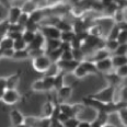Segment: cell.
<instances>
[{"instance_id":"obj_1","label":"cell","mask_w":127,"mask_h":127,"mask_svg":"<svg viewBox=\"0 0 127 127\" xmlns=\"http://www.w3.org/2000/svg\"><path fill=\"white\" fill-rule=\"evenodd\" d=\"M84 105H88V106L96 110V112H102V113H106L110 115L111 113L117 112L120 108L126 106V102H111V103H103L96 100H93L91 97L87 96L82 100Z\"/></svg>"},{"instance_id":"obj_2","label":"cell","mask_w":127,"mask_h":127,"mask_svg":"<svg viewBox=\"0 0 127 127\" xmlns=\"http://www.w3.org/2000/svg\"><path fill=\"white\" fill-rule=\"evenodd\" d=\"M115 91H116L115 87L108 84L105 88L100 90L99 92L89 95V97H91V99H93V100H96V101L103 102V103H111V102H114Z\"/></svg>"},{"instance_id":"obj_3","label":"cell","mask_w":127,"mask_h":127,"mask_svg":"<svg viewBox=\"0 0 127 127\" xmlns=\"http://www.w3.org/2000/svg\"><path fill=\"white\" fill-rule=\"evenodd\" d=\"M51 64L52 62L49 60V58L46 55H43V56H39L37 58L32 59V66H33L34 70H36L37 72H42V73H44L46 71V69L49 67Z\"/></svg>"},{"instance_id":"obj_4","label":"cell","mask_w":127,"mask_h":127,"mask_svg":"<svg viewBox=\"0 0 127 127\" xmlns=\"http://www.w3.org/2000/svg\"><path fill=\"white\" fill-rule=\"evenodd\" d=\"M38 32H41L45 38L59 39L60 37V31L55 25H41Z\"/></svg>"},{"instance_id":"obj_5","label":"cell","mask_w":127,"mask_h":127,"mask_svg":"<svg viewBox=\"0 0 127 127\" xmlns=\"http://www.w3.org/2000/svg\"><path fill=\"white\" fill-rule=\"evenodd\" d=\"M20 93L17 89H7L3 93V96L1 99V102H3L7 105L17 104L20 100Z\"/></svg>"},{"instance_id":"obj_6","label":"cell","mask_w":127,"mask_h":127,"mask_svg":"<svg viewBox=\"0 0 127 127\" xmlns=\"http://www.w3.org/2000/svg\"><path fill=\"white\" fill-rule=\"evenodd\" d=\"M72 90H73V87H71V86H63L59 90L56 91V93H57V100L56 101L58 103L66 102L71 96Z\"/></svg>"},{"instance_id":"obj_7","label":"cell","mask_w":127,"mask_h":127,"mask_svg":"<svg viewBox=\"0 0 127 127\" xmlns=\"http://www.w3.org/2000/svg\"><path fill=\"white\" fill-rule=\"evenodd\" d=\"M58 68H59L60 71H64V72H72L73 70L76 69V67L79 65L78 62L76 60H58L56 63Z\"/></svg>"},{"instance_id":"obj_8","label":"cell","mask_w":127,"mask_h":127,"mask_svg":"<svg viewBox=\"0 0 127 127\" xmlns=\"http://www.w3.org/2000/svg\"><path fill=\"white\" fill-rule=\"evenodd\" d=\"M95 64V67H96L97 71L100 72H103V73H107V72H111L113 70V66H112V60H111V57H107L105 59H102V60H99V62L94 63Z\"/></svg>"},{"instance_id":"obj_9","label":"cell","mask_w":127,"mask_h":127,"mask_svg":"<svg viewBox=\"0 0 127 127\" xmlns=\"http://www.w3.org/2000/svg\"><path fill=\"white\" fill-rule=\"evenodd\" d=\"M44 44H45V37L42 35L41 32H36L35 36H34L33 41L28 45L26 49H38V48H44Z\"/></svg>"},{"instance_id":"obj_10","label":"cell","mask_w":127,"mask_h":127,"mask_svg":"<svg viewBox=\"0 0 127 127\" xmlns=\"http://www.w3.org/2000/svg\"><path fill=\"white\" fill-rule=\"evenodd\" d=\"M22 13V10H21V7L20 6H11L8 9V17H7V20L10 24L12 23H17L18 22V19Z\"/></svg>"},{"instance_id":"obj_11","label":"cell","mask_w":127,"mask_h":127,"mask_svg":"<svg viewBox=\"0 0 127 127\" xmlns=\"http://www.w3.org/2000/svg\"><path fill=\"white\" fill-rule=\"evenodd\" d=\"M9 116H10L11 124H12L13 127H15V126L20 125V124L24 123V116H23L22 113H21L19 110H17V108H13V110L10 111Z\"/></svg>"},{"instance_id":"obj_12","label":"cell","mask_w":127,"mask_h":127,"mask_svg":"<svg viewBox=\"0 0 127 127\" xmlns=\"http://www.w3.org/2000/svg\"><path fill=\"white\" fill-rule=\"evenodd\" d=\"M111 53L106 51L105 48H99V49H96V51H94L93 53H92V55H91V62H93V63H96V62H99V60H102V59H105V58H107V57H111Z\"/></svg>"},{"instance_id":"obj_13","label":"cell","mask_w":127,"mask_h":127,"mask_svg":"<svg viewBox=\"0 0 127 127\" xmlns=\"http://www.w3.org/2000/svg\"><path fill=\"white\" fill-rule=\"evenodd\" d=\"M20 75L21 72L19 71V72L13 73V75L9 77H6L7 89H17V87L19 86V82H20Z\"/></svg>"},{"instance_id":"obj_14","label":"cell","mask_w":127,"mask_h":127,"mask_svg":"<svg viewBox=\"0 0 127 127\" xmlns=\"http://www.w3.org/2000/svg\"><path fill=\"white\" fill-rule=\"evenodd\" d=\"M45 18H46V14H45L44 9H36L35 11H33L32 13L29 14V20L33 21V22L37 23V24H41L42 21H43Z\"/></svg>"},{"instance_id":"obj_15","label":"cell","mask_w":127,"mask_h":127,"mask_svg":"<svg viewBox=\"0 0 127 127\" xmlns=\"http://www.w3.org/2000/svg\"><path fill=\"white\" fill-rule=\"evenodd\" d=\"M107 118H108V114L97 112L96 117L93 120V122H91V127H102L103 125L107 124Z\"/></svg>"},{"instance_id":"obj_16","label":"cell","mask_w":127,"mask_h":127,"mask_svg":"<svg viewBox=\"0 0 127 127\" xmlns=\"http://www.w3.org/2000/svg\"><path fill=\"white\" fill-rule=\"evenodd\" d=\"M59 110H60V112L64 113V114H66L68 117H77L73 104L71 105L69 103H66V102L59 103Z\"/></svg>"},{"instance_id":"obj_17","label":"cell","mask_w":127,"mask_h":127,"mask_svg":"<svg viewBox=\"0 0 127 127\" xmlns=\"http://www.w3.org/2000/svg\"><path fill=\"white\" fill-rule=\"evenodd\" d=\"M54 105H55V101L48 100L43 104L42 106V117H46L49 118L52 116V113L54 111Z\"/></svg>"},{"instance_id":"obj_18","label":"cell","mask_w":127,"mask_h":127,"mask_svg":"<svg viewBox=\"0 0 127 127\" xmlns=\"http://www.w3.org/2000/svg\"><path fill=\"white\" fill-rule=\"evenodd\" d=\"M80 65L86 69L88 75H99V71H97L96 67H95V64L93 62H91V60L84 59L83 62L80 63Z\"/></svg>"},{"instance_id":"obj_19","label":"cell","mask_w":127,"mask_h":127,"mask_svg":"<svg viewBox=\"0 0 127 127\" xmlns=\"http://www.w3.org/2000/svg\"><path fill=\"white\" fill-rule=\"evenodd\" d=\"M60 39H52V38H45V44H44V51L45 54L53 49H57L60 46Z\"/></svg>"},{"instance_id":"obj_20","label":"cell","mask_w":127,"mask_h":127,"mask_svg":"<svg viewBox=\"0 0 127 127\" xmlns=\"http://www.w3.org/2000/svg\"><path fill=\"white\" fill-rule=\"evenodd\" d=\"M65 75H66V72L59 71V72L54 77V86H53V90L57 91V90H59L63 86H65Z\"/></svg>"},{"instance_id":"obj_21","label":"cell","mask_w":127,"mask_h":127,"mask_svg":"<svg viewBox=\"0 0 127 127\" xmlns=\"http://www.w3.org/2000/svg\"><path fill=\"white\" fill-rule=\"evenodd\" d=\"M36 9H37V6H36V2L34 1V0H25V1L21 4V10H22V12L28 13V14L35 11Z\"/></svg>"},{"instance_id":"obj_22","label":"cell","mask_w":127,"mask_h":127,"mask_svg":"<svg viewBox=\"0 0 127 127\" xmlns=\"http://www.w3.org/2000/svg\"><path fill=\"white\" fill-rule=\"evenodd\" d=\"M111 60H112L113 69L121 67V66L127 65V56H117V55H111Z\"/></svg>"},{"instance_id":"obj_23","label":"cell","mask_w":127,"mask_h":127,"mask_svg":"<svg viewBox=\"0 0 127 127\" xmlns=\"http://www.w3.org/2000/svg\"><path fill=\"white\" fill-rule=\"evenodd\" d=\"M105 79L107 80V82L110 86H113L115 87V88H117L118 84L122 82V80L123 79H121L120 77H117L115 75V72H107L105 73Z\"/></svg>"},{"instance_id":"obj_24","label":"cell","mask_w":127,"mask_h":127,"mask_svg":"<svg viewBox=\"0 0 127 127\" xmlns=\"http://www.w3.org/2000/svg\"><path fill=\"white\" fill-rule=\"evenodd\" d=\"M55 26L59 30L60 32H66V31H72V25H71L70 22L64 20V19H59L56 22Z\"/></svg>"},{"instance_id":"obj_25","label":"cell","mask_w":127,"mask_h":127,"mask_svg":"<svg viewBox=\"0 0 127 127\" xmlns=\"http://www.w3.org/2000/svg\"><path fill=\"white\" fill-rule=\"evenodd\" d=\"M62 53H63L62 49L57 48V49H53V51L47 52L45 55L49 58V60H51L52 63H57L58 60L60 59V55H62Z\"/></svg>"},{"instance_id":"obj_26","label":"cell","mask_w":127,"mask_h":127,"mask_svg":"<svg viewBox=\"0 0 127 127\" xmlns=\"http://www.w3.org/2000/svg\"><path fill=\"white\" fill-rule=\"evenodd\" d=\"M118 45H120V44L117 43V41H116V39H107V38L104 39V48L106 49V51L110 52L111 54H113V53H114V51L117 48Z\"/></svg>"},{"instance_id":"obj_27","label":"cell","mask_w":127,"mask_h":127,"mask_svg":"<svg viewBox=\"0 0 127 127\" xmlns=\"http://www.w3.org/2000/svg\"><path fill=\"white\" fill-rule=\"evenodd\" d=\"M71 54H72V58L73 60H76V62H78L80 64L81 62H83L84 59H86V54L82 52V49L81 48H76V49H71Z\"/></svg>"},{"instance_id":"obj_28","label":"cell","mask_w":127,"mask_h":127,"mask_svg":"<svg viewBox=\"0 0 127 127\" xmlns=\"http://www.w3.org/2000/svg\"><path fill=\"white\" fill-rule=\"evenodd\" d=\"M59 68H58L57 64L56 63H52L49 65V67L46 69V71L44 72V77H55L59 72Z\"/></svg>"},{"instance_id":"obj_29","label":"cell","mask_w":127,"mask_h":127,"mask_svg":"<svg viewBox=\"0 0 127 127\" xmlns=\"http://www.w3.org/2000/svg\"><path fill=\"white\" fill-rule=\"evenodd\" d=\"M76 36L73 31H66V32H60V42H65V43H70Z\"/></svg>"},{"instance_id":"obj_30","label":"cell","mask_w":127,"mask_h":127,"mask_svg":"<svg viewBox=\"0 0 127 127\" xmlns=\"http://www.w3.org/2000/svg\"><path fill=\"white\" fill-rule=\"evenodd\" d=\"M28 58H30L29 57L28 49H22V51H14L12 59H14V60H24V59H28Z\"/></svg>"},{"instance_id":"obj_31","label":"cell","mask_w":127,"mask_h":127,"mask_svg":"<svg viewBox=\"0 0 127 127\" xmlns=\"http://www.w3.org/2000/svg\"><path fill=\"white\" fill-rule=\"evenodd\" d=\"M84 12H86V10L83 9L82 6H73L70 9V13L73 17H76L77 19H81L82 15L84 14Z\"/></svg>"},{"instance_id":"obj_32","label":"cell","mask_w":127,"mask_h":127,"mask_svg":"<svg viewBox=\"0 0 127 127\" xmlns=\"http://www.w3.org/2000/svg\"><path fill=\"white\" fill-rule=\"evenodd\" d=\"M116 113H117L118 118H120L122 125H123L124 127H126L127 126V108H126V106L120 108Z\"/></svg>"},{"instance_id":"obj_33","label":"cell","mask_w":127,"mask_h":127,"mask_svg":"<svg viewBox=\"0 0 127 127\" xmlns=\"http://www.w3.org/2000/svg\"><path fill=\"white\" fill-rule=\"evenodd\" d=\"M0 49H13V41L4 36L0 41Z\"/></svg>"},{"instance_id":"obj_34","label":"cell","mask_w":127,"mask_h":127,"mask_svg":"<svg viewBox=\"0 0 127 127\" xmlns=\"http://www.w3.org/2000/svg\"><path fill=\"white\" fill-rule=\"evenodd\" d=\"M42 80H43L45 92L52 91V90H53V86H54V77H44Z\"/></svg>"},{"instance_id":"obj_35","label":"cell","mask_w":127,"mask_h":127,"mask_svg":"<svg viewBox=\"0 0 127 127\" xmlns=\"http://www.w3.org/2000/svg\"><path fill=\"white\" fill-rule=\"evenodd\" d=\"M120 29H118V26L115 24H113V26L110 29V31H108V33L106 34V36H105V38L107 39H116L117 38V35L118 33H120Z\"/></svg>"},{"instance_id":"obj_36","label":"cell","mask_w":127,"mask_h":127,"mask_svg":"<svg viewBox=\"0 0 127 127\" xmlns=\"http://www.w3.org/2000/svg\"><path fill=\"white\" fill-rule=\"evenodd\" d=\"M9 25H10V23L8 22L7 19L0 21V38L4 37L7 35L8 31H9Z\"/></svg>"},{"instance_id":"obj_37","label":"cell","mask_w":127,"mask_h":127,"mask_svg":"<svg viewBox=\"0 0 127 127\" xmlns=\"http://www.w3.org/2000/svg\"><path fill=\"white\" fill-rule=\"evenodd\" d=\"M72 73H73V75H75V77H77L78 79H83L84 77L88 76V73H87L86 69H84V68L80 65V64H79V65L76 67V69L72 71Z\"/></svg>"},{"instance_id":"obj_38","label":"cell","mask_w":127,"mask_h":127,"mask_svg":"<svg viewBox=\"0 0 127 127\" xmlns=\"http://www.w3.org/2000/svg\"><path fill=\"white\" fill-rule=\"evenodd\" d=\"M31 89H32V91H33V92H45L43 80H42V79L35 80L33 83H32Z\"/></svg>"},{"instance_id":"obj_39","label":"cell","mask_w":127,"mask_h":127,"mask_svg":"<svg viewBox=\"0 0 127 127\" xmlns=\"http://www.w3.org/2000/svg\"><path fill=\"white\" fill-rule=\"evenodd\" d=\"M39 26H41V25L37 24V23H35V22H33V21L29 20L28 22H26V24L24 25V30L36 33V32H38V30H39Z\"/></svg>"},{"instance_id":"obj_40","label":"cell","mask_w":127,"mask_h":127,"mask_svg":"<svg viewBox=\"0 0 127 127\" xmlns=\"http://www.w3.org/2000/svg\"><path fill=\"white\" fill-rule=\"evenodd\" d=\"M34 36H35V33H34V32L26 31V30H24L22 32V39L26 43V45H29L32 41H33Z\"/></svg>"},{"instance_id":"obj_41","label":"cell","mask_w":127,"mask_h":127,"mask_svg":"<svg viewBox=\"0 0 127 127\" xmlns=\"http://www.w3.org/2000/svg\"><path fill=\"white\" fill-rule=\"evenodd\" d=\"M26 47H28V45L22 38L13 41V49L14 51H22V49H26Z\"/></svg>"},{"instance_id":"obj_42","label":"cell","mask_w":127,"mask_h":127,"mask_svg":"<svg viewBox=\"0 0 127 127\" xmlns=\"http://www.w3.org/2000/svg\"><path fill=\"white\" fill-rule=\"evenodd\" d=\"M29 57L32 58V59H34V58H37L39 56H43V55H45V51L44 48H38V49H30L29 51Z\"/></svg>"},{"instance_id":"obj_43","label":"cell","mask_w":127,"mask_h":127,"mask_svg":"<svg viewBox=\"0 0 127 127\" xmlns=\"http://www.w3.org/2000/svg\"><path fill=\"white\" fill-rule=\"evenodd\" d=\"M115 75L117 77H120L121 79H125L126 76H127V65H124V66H121L118 68H115Z\"/></svg>"},{"instance_id":"obj_44","label":"cell","mask_w":127,"mask_h":127,"mask_svg":"<svg viewBox=\"0 0 127 127\" xmlns=\"http://www.w3.org/2000/svg\"><path fill=\"white\" fill-rule=\"evenodd\" d=\"M127 53V44H121L117 46V48L114 51L112 55H117V56H126Z\"/></svg>"},{"instance_id":"obj_45","label":"cell","mask_w":127,"mask_h":127,"mask_svg":"<svg viewBox=\"0 0 127 127\" xmlns=\"http://www.w3.org/2000/svg\"><path fill=\"white\" fill-rule=\"evenodd\" d=\"M79 121L78 117H69L65 123H63V126L64 127H77L79 124Z\"/></svg>"},{"instance_id":"obj_46","label":"cell","mask_w":127,"mask_h":127,"mask_svg":"<svg viewBox=\"0 0 127 127\" xmlns=\"http://www.w3.org/2000/svg\"><path fill=\"white\" fill-rule=\"evenodd\" d=\"M118 44H127V30L125 31H120L117 35V38H116Z\"/></svg>"},{"instance_id":"obj_47","label":"cell","mask_w":127,"mask_h":127,"mask_svg":"<svg viewBox=\"0 0 127 127\" xmlns=\"http://www.w3.org/2000/svg\"><path fill=\"white\" fill-rule=\"evenodd\" d=\"M7 90V86H6V77H0V101H1L3 93Z\"/></svg>"},{"instance_id":"obj_48","label":"cell","mask_w":127,"mask_h":127,"mask_svg":"<svg viewBox=\"0 0 127 127\" xmlns=\"http://www.w3.org/2000/svg\"><path fill=\"white\" fill-rule=\"evenodd\" d=\"M13 53H14V49H0V54H1V58H8L10 59L13 57Z\"/></svg>"},{"instance_id":"obj_49","label":"cell","mask_w":127,"mask_h":127,"mask_svg":"<svg viewBox=\"0 0 127 127\" xmlns=\"http://www.w3.org/2000/svg\"><path fill=\"white\" fill-rule=\"evenodd\" d=\"M28 21H29V14H28V13L22 12V13H21V15L19 17V19H18L17 23H19L20 25H22L23 28H24V25L26 24V22H28Z\"/></svg>"},{"instance_id":"obj_50","label":"cell","mask_w":127,"mask_h":127,"mask_svg":"<svg viewBox=\"0 0 127 127\" xmlns=\"http://www.w3.org/2000/svg\"><path fill=\"white\" fill-rule=\"evenodd\" d=\"M9 31H13V32H23L24 28L22 25H20L19 23H12L9 25ZM8 31V32H9Z\"/></svg>"},{"instance_id":"obj_51","label":"cell","mask_w":127,"mask_h":127,"mask_svg":"<svg viewBox=\"0 0 127 127\" xmlns=\"http://www.w3.org/2000/svg\"><path fill=\"white\" fill-rule=\"evenodd\" d=\"M59 60H73L72 54H71V51H65V52H63L62 55H60V59Z\"/></svg>"},{"instance_id":"obj_52","label":"cell","mask_w":127,"mask_h":127,"mask_svg":"<svg viewBox=\"0 0 127 127\" xmlns=\"http://www.w3.org/2000/svg\"><path fill=\"white\" fill-rule=\"evenodd\" d=\"M59 48L62 49L63 52H65V51H71V45H70V43H65V42H62V43H60Z\"/></svg>"},{"instance_id":"obj_53","label":"cell","mask_w":127,"mask_h":127,"mask_svg":"<svg viewBox=\"0 0 127 127\" xmlns=\"http://www.w3.org/2000/svg\"><path fill=\"white\" fill-rule=\"evenodd\" d=\"M115 24L118 26V29H120L121 31H125V30H127V22H126V21H122V22L115 23Z\"/></svg>"},{"instance_id":"obj_54","label":"cell","mask_w":127,"mask_h":127,"mask_svg":"<svg viewBox=\"0 0 127 127\" xmlns=\"http://www.w3.org/2000/svg\"><path fill=\"white\" fill-rule=\"evenodd\" d=\"M68 118H69V117H68L67 115H66V114H64V113H62V112H60V114L58 115V118H57V120H58V121L60 122V123L63 124V123H65V122L67 121Z\"/></svg>"},{"instance_id":"obj_55","label":"cell","mask_w":127,"mask_h":127,"mask_svg":"<svg viewBox=\"0 0 127 127\" xmlns=\"http://www.w3.org/2000/svg\"><path fill=\"white\" fill-rule=\"evenodd\" d=\"M77 127H91V122H87V121H80Z\"/></svg>"},{"instance_id":"obj_56","label":"cell","mask_w":127,"mask_h":127,"mask_svg":"<svg viewBox=\"0 0 127 127\" xmlns=\"http://www.w3.org/2000/svg\"><path fill=\"white\" fill-rule=\"evenodd\" d=\"M102 127H116V126L112 125V124H105V125H103Z\"/></svg>"},{"instance_id":"obj_57","label":"cell","mask_w":127,"mask_h":127,"mask_svg":"<svg viewBox=\"0 0 127 127\" xmlns=\"http://www.w3.org/2000/svg\"><path fill=\"white\" fill-rule=\"evenodd\" d=\"M15 127H29L28 125H25L24 123H22V124H20V125H18V126H15Z\"/></svg>"},{"instance_id":"obj_58","label":"cell","mask_w":127,"mask_h":127,"mask_svg":"<svg viewBox=\"0 0 127 127\" xmlns=\"http://www.w3.org/2000/svg\"><path fill=\"white\" fill-rule=\"evenodd\" d=\"M0 58H1V54H0Z\"/></svg>"},{"instance_id":"obj_59","label":"cell","mask_w":127,"mask_h":127,"mask_svg":"<svg viewBox=\"0 0 127 127\" xmlns=\"http://www.w3.org/2000/svg\"><path fill=\"white\" fill-rule=\"evenodd\" d=\"M47 127H51V126H47Z\"/></svg>"},{"instance_id":"obj_60","label":"cell","mask_w":127,"mask_h":127,"mask_svg":"<svg viewBox=\"0 0 127 127\" xmlns=\"http://www.w3.org/2000/svg\"><path fill=\"white\" fill-rule=\"evenodd\" d=\"M0 41H1V38H0Z\"/></svg>"}]
</instances>
